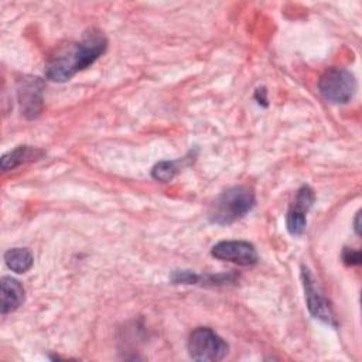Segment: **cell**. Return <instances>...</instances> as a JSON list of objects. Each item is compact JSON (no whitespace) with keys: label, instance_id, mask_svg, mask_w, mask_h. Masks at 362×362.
Returning a JSON list of instances; mask_svg holds the SVG:
<instances>
[{"label":"cell","instance_id":"1","mask_svg":"<svg viewBox=\"0 0 362 362\" xmlns=\"http://www.w3.org/2000/svg\"><path fill=\"white\" fill-rule=\"evenodd\" d=\"M107 47V41L100 31L89 30L82 40L68 45L52 57L45 65V76L54 82H66L79 71L92 65Z\"/></svg>","mask_w":362,"mask_h":362},{"label":"cell","instance_id":"2","mask_svg":"<svg viewBox=\"0 0 362 362\" xmlns=\"http://www.w3.org/2000/svg\"><path fill=\"white\" fill-rule=\"evenodd\" d=\"M255 192L247 185H235L221 192L211 204L206 216L211 223L230 225L253 209Z\"/></svg>","mask_w":362,"mask_h":362},{"label":"cell","instance_id":"3","mask_svg":"<svg viewBox=\"0 0 362 362\" xmlns=\"http://www.w3.org/2000/svg\"><path fill=\"white\" fill-rule=\"evenodd\" d=\"M188 354L198 362H216L229 352V345L209 327L195 328L187 342Z\"/></svg>","mask_w":362,"mask_h":362},{"label":"cell","instance_id":"4","mask_svg":"<svg viewBox=\"0 0 362 362\" xmlns=\"http://www.w3.org/2000/svg\"><path fill=\"white\" fill-rule=\"evenodd\" d=\"M318 90L325 100L344 105L352 99L356 90V81L354 74L345 68H329L321 75Z\"/></svg>","mask_w":362,"mask_h":362},{"label":"cell","instance_id":"5","mask_svg":"<svg viewBox=\"0 0 362 362\" xmlns=\"http://www.w3.org/2000/svg\"><path fill=\"white\" fill-rule=\"evenodd\" d=\"M301 281H303L305 303H307V308H308L310 314L314 318L321 320L322 322L335 327V317H334L332 308L329 305V301L321 291L313 273L305 266H301Z\"/></svg>","mask_w":362,"mask_h":362},{"label":"cell","instance_id":"6","mask_svg":"<svg viewBox=\"0 0 362 362\" xmlns=\"http://www.w3.org/2000/svg\"><path fill=\"white\" fill-rule=\"evenodd\" d=\"M45 83L38 76H24L17 83V100L21 115L25 119H35L40 116L44 103Z\"/></svg>","mask_w":362,"mask_h":362},{"label":"cell","instance_id":"7","mask_svg":"<svg viewBox=\"0 0 362 362\" xmlns=\"http://www.w3.org/2000/svg\"><path fill=\"white\" fill-rule=\"evenodd\" d=\"M314 199L315 194L308 185H303L296 192L286 215V228L291 236H300L304 233L307 226V214L311 209Z\"/></svg>","mask_w":362,"mask_h":362},{"label":"cell","instance_id":"8","mask_svg":"<svg viewBox=\"0 0 362 362\" xmlns=\"http://www.w3.org/2000/svg\"><path fill=\"white\" fill-rule=\"evenodd\" d=\"M211 255L215 259L239 266H252L259 260L256 247L246 240H221L212 246Z\"/></svg>","mask_w":362,"mask_h":362},{"label":"cell","instance_id":"9","mask_svg":"<svg viewBox=\"0 0 362 362\" xmlns=\"http://www.w3.org/2000/svg\"><path fill=\"white\" fill-rule=\"evenodd\" d=\"M1 314L6 315L8 313L16 311L20 305H23L24 298H25V293L23 286L20 284L18 280L8 277V276H3L1 277Z\"/></svg>","mask_w":362,"mask_h":362},{"label":"cell","instance_id":"10","mask_svg":"<svg viewBox=\"0 0 362 362\" xmlns=\"http://www.w3.org/2000/svg\"><path fill=\"white\" fill-rule=\"evenodd\" d=\"M45 156V151L33 146H18L14 150L6 153L1 157V170L8 171L20 167L21 164L40 160Z\"/></svg>","mask_w":362,"mask_h":362},{"label":"cell","instance_id":"11","mask_svg":"<svg viewBox=\"0 0 362 362\" xmlns=\"http://www.w3.org/2000/svg\"><path fill=\"white\" fill-rule=\"evenodd\" d=\"M191 161H194V154L189 153L182 158L171 160V161H160L151 168V177L161 182L171 181L184 167H187Z\"/></svg>","mask_w":362,"mask_h":362},{"label":"cell","instance_id":"12","mask_svg":"<svg viewBox=\"0 0 362 362\" xmlns=\"http://www.w3.org/2000/svg\"><path fill=\"white\" fill-rule=\"evenodd\" d=\"M4 262L11 272L23 274L33 267L34 256L27 247H13L4 253Z\"/></svg>","mask_w":362,"mask_h":362},{"label":"cell","instance_id":"13","mask_svg":"<svg viewBox=\"0 0 362 362\" xmlns=\"http://www.w3.org/2000/svg\"><path fill=\"white\" fill-rule=\"evenodd\" d=\"M170 279L173 284H198V274L191 270H174Z\"/></svg>","mask_w":362,"mask_h":362},{"label":"cell","instance_id":"14","mask_svg":"<svg viewBox=\"0 0 362 362\" xmlns=\"http://www.w3.org/2000/svg\"><path fill=\"white\" fill-rule=\"evenodd\" d=\"M342 260L348 266H356L361 263V252L352 247H345L342 250Z\"/></svg>","mask_w":362,"mask_h":362},{"label":"cell","instance_id":"15","mask_svg":"<svg viewBox=\"0 0 362 362\" xmlns=\"http://www.w3.org/2000/svg\"><path fill=\"white\" fill-rule=\"evenodd\" d=\"M255 98H256V100H257L259 103H263L264 106L267 105V103H266V102H267V98H266V90H264V88L257 89L256 93H255Z\"/></svg>","mask_w":362,"mask_h":362},{"label":"cell","instance_id":"16","mask_svg":"<svg viewBox=\"0 0 362 362\" xmlns=\"http://www.w3.org/2000/svg\"><path fill=\"white\" fill-rule=\"evenodd\" d=\"M359 218H361V212H356V215H355V219H354V229H355V233L356 235H359L361 233V230H359Z\"/></svg>","mask_w":362,"mask_h":362}]
</instances>
